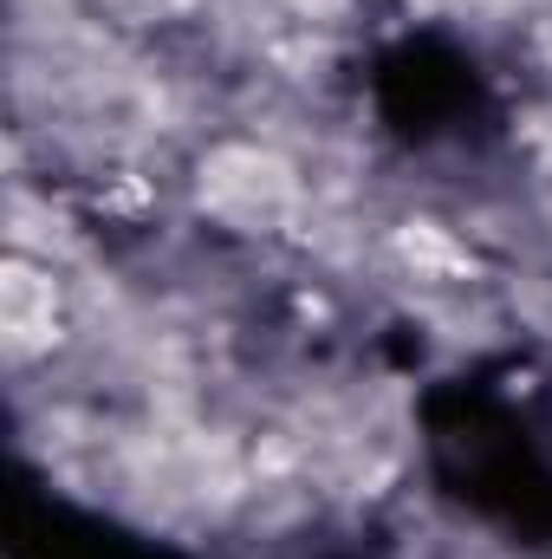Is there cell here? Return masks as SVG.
<instances>
[{
	"label": "cell",
	"mask_w": 552,
	"mask_h": 559,
	"mask_svg": "<svg viewBox=\"0 0 552 559\" xmlns=\"http://www.w3.org/2000/svg\"><path fill=\"white\" fill-rule=\"evenodd\" d=\"M195 195L202 209H215L221 222H241V228H261V222H279L299 195V176L279 150H261V143H221L202 156V176H195Z\"/></svg>",
	"instance_id": "1"
},
{
	"label": "cell",
	"mask_w": 552,
	"mask_h": 559,
	"mask_svg": "<svg viewBox=\"0 0 552 559\" xmlns=\"http://www.w3.org/2000/svg\"><path fill=\"white\" fill-rule=\"evenodd\" d=\"M0 332H7V358L26 365V358H46L65 332V306H59V280L52 267H39L33 254H7L0 267Z\"/></svg>",
	"instance_id": "2"
},
{
	"label": "cell",
	"mask_w": 552,
	"mask_h": 559,
	"mask_svg": "<svg viewBox=\"0 0 552 559\" xmlns=\"http://www.w3.org/2000/svg\"><path fill=\"white\" fill-rule=\"evenodd\" d=\"M397 254L422 267V274H468V254H461V241L448 235V228H435V222H404L397 228Z\"/></svg>",
	"instance_id": "3"
}]
</instances>
